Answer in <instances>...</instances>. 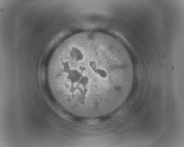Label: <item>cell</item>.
<instances>
[{
  "mask_svg": "<svg viewBox=\"0 0 184 147\" xmlns=\"http://www.w3.org/2000/svg\"><path fill=\"white\" fill-rule=\"evenodd\" d=\"M54 97L75 116L95 118L115 111L129 94L134 77L132 64L96 43L75 47L52 62L47 71Z\"/></svg>",
  "mask_w": 184,
  "mask_h": 147,
  "instance_id": "cell-1",
  "label": "cell"
}]
</instances>
